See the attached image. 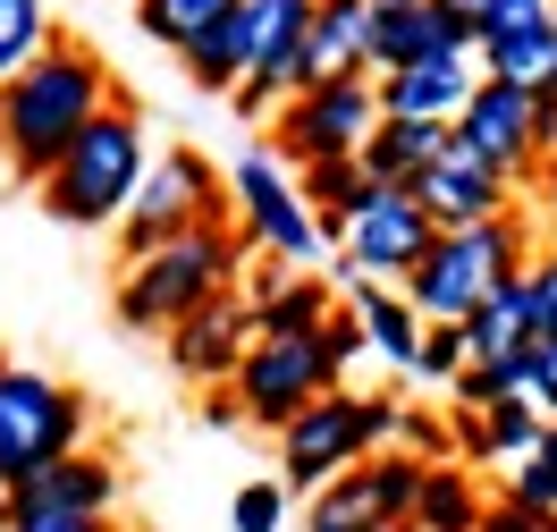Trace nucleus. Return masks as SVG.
Returning a JSON list of instances; mask_svg holds the SVG:
<instances>
[{"mask_svg":"<svg viewBox=\"0 0 557 532\" xmlns=\"http://www.w3.org/2000/svg\"><path fill=\"white\" fill-rule=\"evenodd\" d=\"M110 102H119V94H110L102 51H94V42L51 35L26 69L0 85V161L26 177V186H42L51 161L85 136V119H102Z\"/></svg>","mask_w":557,"mask_h":532,"instance_id":"f257e3e1","label":"nucleus"},{"mask_svg":"<svg viewBox=\"0 0 557 532\" xmlns=\"http://www.w3.org/2000/svg\"><path fill=\"white\" fill-rule=\"evenodd\" d=\"M245 228L237 220H220V228H186V237H170V246H152L144 262H119V321L127 330H170V321H186L195 305H211L220 287L245 280Z\"/></svg>","mask_w":557,"mask_h":532,"instance_id":"f03ea898","label":"nucleus"},{"mask_svg":"<svg viewBox=\"0 0 557 532\" xmlns=\"http://www.w3.org/2000/svg\"><path fill=\"white\" fill-rule=\"evenodd\" d=\"M144 170H152V144H144V119L127 102H110L102 119H85V136L51 161L42 177V212L60 228H119V212L136 203Z\"/></svg>","mask_w":557,"mask_h":532,"instance_id":"7ed1b4c3","label":"nucleus"},{"mask_svg":"<svg viewBox=\"0 0 557 532\" xmlns=\"http://www.w3.org/2000/svg\"><path fill=\"white\" fill-rule=\"evenodd\" d=\"M523 262H532V220L507 203V212L473 220V228H440V237L422 246V262L397 280V296H406L422 321H465L490 287L507 280V271H523Z\"/></svg>","mask_w":557,"mask_h":532,"instance_id":"20e7f679","label":"nucleus"},{"mask_svg":"<svg viewBox=\"0 0 557 532\" xmlns=\"http://www.w3.org/2000/svg\"><path fill=\"white\" fill-rule=\"evenodd\" d=\"M397 415H406V397L381 389H321L296 423L278 431V491L287 498H313L321 482H338V473H355L363 457H381V448H397Z\"/></svg>","mask_w":557,"mask_h":532,"instance_id":"39448f33","label":"nucleus"},{"mask_svg":"<svg viewBox=\"0 0 557 532\" xmlns=\"http://www.w3.org/2000/svg\"><path fill=\"white\" fill-rule=\"evenodd\" d=\"M85 440H94V397L76 381H51L42 363H9L0 355V482L17 491L26 473L60 465Z\"/></svg>","mask_w":557,"mask_h":532,"instance_id":"423d86ee","label":"nucleus"},{"mask_svg":"<svg viewBox=\"0 0 557 532\" xmlns=\"http://www.w3.org/2000/svg\"><path fill=\"white\" fill-rule=\"evenodd\" d=\"M220 220H237L228 212V170L203 161L195 144H170V152H152V170H144L136 203L119 212L110 246H119V262H144L152 246H170L186 228H220Z\"/></svg>","mask_w":557,"mask_h":532,"instance_id":"0eeeda50","label":"nucleus"},{"mask_svg":"<svg viewBox=\"0 0 557 532\" xmlns=\"http://www.w3.org/2000/svg\"><path fill=\"white\" fill-rule=\"evenodd\" d=\"M228 212H237L245 246L271 253L278 271H321V262H330V220L305 212L296 170L278 161L271 144H245L237 161H228Z\"/></svg>","mask_w":557,"mask_h":532,"instance_id":"6e6552de","label":"nucleus"},{"mask_svg":"<svg viewBox=\"0 0 557 532\" xmlns=\"http://www.w3.org/2000/svg\"><path fill=\"white\" fill-rule=\"evenodd\" d=\"M305 17H313V0H228V17H220L211 35L186 42L177 69H186V85H203V94H237L245 76L287 69ZM278 94H287V76H278Z\"/></svg>","mask_w":557,"mask_h":532,"instance_id":"1a4fd4ad","label":"nucleus"},{"mask_svg":"<svg viewBox=\"0 0 557 532\" xmlns=\"http://www.w3.org/2000/svg\"><path fill=\"white\" fill-rule=\"evenodd\" d=\"M381 127V76L355 69V76H321L305 94H287L271 110V152L287 170H313V161H355L363 136Z\"/></svg>","mask_w":557,"mask_h":532,"instance_id":"9d476101","label":"nucleus"},{"mask_svg":"<svg viewBox=\"0 0 557 532\" xmlns=\"http://www.w3.org/2000/svg\"><path fill=\"white\" fill-rule=\"evenodd\" d=\"M431 237H440V228H431V212H422L414 195L372 177V195H363V203L330 228V253H338V280H330V287H338V296H347L355 280L397 287V280L422 262V246H431Z\"/></svg>","mask_w":557,"mask_h":532,"instance_id":"9b49d317","label":"nucleus"},{"mask_svg":"<svg viewBox=\"0 0 557 532\" xmlns=\"http://www.w3.org/2000/svg\"><path fill=\"white\" fill-rule=\"evenodd\" d=\"M228 389H237L245 423L287 431V423H296V415H305L321 389H338V363L321 355V338H253Z\"/></svg>","mask_w":557,"mask_h":532,"instance_id":"f8f14e48","label":"nucleus"},{"mask_svg":"<svg viewBox=\"0 0 557 532\" xmlns=\"http://www.w3.org/2000/svg\"><path fill=\"white\" fill-rule=\"evenodd\" d=\"M532 102L541 94H523V85H498V76H482L473 85V102L456 110L448 136L482 161L490 177H507V186H523V177L541 170V152H532Z\"/></svg>","mask_w":557,"mask_h":532,"instance_id":"ddd939ff","label":"nucleus"},{"mask_svg":"<svg viewBox=\"0 0 557 532\" xmlns=\"http://www.w3.org/2000/svg\"><path fill=\"white\" fill-rule=\"evenodd\" d=\"M161 338H170L177 381H195V389H220V381H237L245 347H253V305H245V287H220L211 305H195L186 321H170Z\"/></svg>","mask_w":557,"mask_h":532,"instance_id":"4468645a","label":"nucleus"},{"mask_svg":"<svg viewBox=\"0 0 557 532\" xmlns=\"http://www.w3.org/2000/svg\"><path fill=\"white\" fill-rule=\"evenodd\" d=\"M448 51H473V35L448 9H431V0H372V17H363V69L372 76L414 69V60H448Z\"/></svg>","mask_w":557,"mask_h":532,"instance_id":"2eb2a0df","label":"nucleus"},{"mask_svg":"<svg viewBox=\"0 0 557 532\" xmlns=\"http://www.w3.org/2000/svg\"><path fill=\"white\" fill-rule=\"evenodd\" d=\"M17 516H119V465L102 448H69L60 465H42L26 473L17 491H9Z\"/></svg>","mask_w":557,"mask_h":532,"instance_id":"dca6fc26","label":"nucleus"},{"mask_svg":"<svg viewBox=\"0 0 557 532\" xmlns=\"http://www.w3.org/2000/svg\"><path fill=\"white\" fill-rule=\"evenodd\" d=\"M406 195L431 212V228H473V220H490V212H507V203H516V186H507V177H490L456 136H448V152H440Z\"/></svg>","mask_w":557,"mask_h":532,"instance_id":"f3484780","label":"nucleus"},{"mask_svg":"<svg viewBox=\"0 0 557 532\" xmlns=\"http://www.w3.org/2000/svg\"><path fill=\"white\" fill-rule=\"evenodd\" d=\"M473 51H448V60H414V69L381 76V119H414V127H456V110L473 102Z\"/></svg>","mask_w":557,"mask_h":532,"instance_id":"a211bd4d","label":"nucleus"},{"mask_svg":"<svg viewBox=\"0 0 557 532\" xmlns=\"http://www.w3.org/2000/svg\"><path fill=\"white\" fill-rule=\"evenodd\" d=\"M363 17H372V0H313V17H305V35L287 51V94H305L321 76H355L363 69Z\"/></svg>","mask_w":557,"mask_h":532,"instance_id":"6ab92c4d","label":"nucleus"},{"mask_svg":"<svg viewBox=\"0 0 557 532\" xmlns=\"http://www.w3.org/2000/svg\"><path fill=\"white\" fill-rule=\"evenodd\" d=\"M245 305H253V338H321V321L338 313V287L321 280V271H278V262H262L253 287H245Z\"/></svg>","mask_w":557,"mask_h":532,"instance_id":"aec40b11","label":"nucleus"},{"mask_svg":"<svg viewBox=\"0 0 557 532\" xmlns=\"http://www.w3.org/2000/svg\"><path fill=\"white\" fill-rule=\"evenodd\" d=\"M456 330H465V363H507V355H523L532 347V287H523V271H507Z\"/></svg>","mask_w":557,"mask_h":532,"instance_id":"412c9836","label":"nucleus"},{"mask_svg":"<svg viewBox=\"0 0 557 532\" xmlns=\"http://www.w3.org/2000/svg\"><path fill=\"white\" fill-rule=\"evenodd\" d=\"M347 313L355 330H363V355H381L388 372H414V347H422V313L397 296V287H372V280H355L347 287Z\"/></svg>","mask_w":557,"mask_h":532,"instance_id":"4be33fe9","label":"nucleus"},{"mask_svg":"<svg viewBox=\"0 0 557 532\" xmlns=\"http://www.w3.org/2000/svg\"><path fill=\"white\" fill-rule=\"evenodd\" d=\"M490 507V482L473 473V465H422V491L414 507H406V532H473Z\"/></svg>","mask_w":557,"mask_h":532,"instance_id":"5701e85b","label":"nucleus"},{"mask_svg":"<svg viewBox=\"0 0 557 532\" xmlns=\"http://www.w3.org/2000/svg\"><path fill=\"white\" fill-rule=\"evenodd\" d=\"M448 152V127H414V119H381L372 136H363V177H381V186H414L431 161Z\"/></svg>","mask_w":557,"mask_h":532,"instance_id":"b1692460","label":"nucleus"},{"mask_svg":"<svg viewBox=\"0 0 557 532\" xmlns=\"http://www.w3.org/2000/svg\"><path fill=\"white\" fill-rule=\"evenodd\" d=\"M473 69L498 76V85H523V94H557V17L498 42H473Z\"/></svg>","mask_w":557,"mask_h":532,"instance_id":"393cba45","label":"nucleus"},{"mask_svg":"<svg viewBox=\"0 0 557 532\" xmlns=\"http://www.w3.org/2000/svg\"><path fill=\"white\" fill-rule=\"evenodd\" d=\"M296 195H305V212H313V220L338 228V220L372 195V177H363V161H313V170H296Z\"/></svg>","mask_w":557,"mask_h":532,"instance_id":"a878e982","label":"nucleus"},{"mask_svg":"<svg viewBox=\"0 0 557 532\" xmlns=\"http://www.w3.org/2000/svg\"><path fill=\"white\" fill-rule=\"evenodd\" d=\"M305 532H381L372 491H363V465H355V473H338V482H321V491L305 498Z\"/></svg>","mask_w":557,"mask_h":532,"instance_id":"bb28decb","label":"nucleus"},{"mask_svg":"<svg viewBox=\"0 0 557 532\" xmlns=\"http://www.w3.org/2000/svg\"><path fill=\"white\" fill-rule=\"evenodd\" d=\"M228 17V0H136V26L152 42H170V51H186L195 35H211Z\"/></svg>","mask_w":557,"mask_h":532,"instance_id":"cd10ccee","label":"nucleus"},{"mask_svg":"<svg viewBox=\"0 0 557 532\" xmlns=\"http://www.w3.org/2000/svg\"><path fill=\"white\" fill-rule=\"evenodd\" d=\"M541 423H549V415H541L532 397L490 406V415H482V448H490V465H523L532 448H541Z\"/></svg>","mask_w":557,"mask_h":532,"instance_id":"c85d7f7f","label":"nucleus"},{"mask_svg":"<svg viewBox=\"0 0 557 532\" xmlns=\"http://www.w3.org/2000/svg\"><path fill=\"white\" fill-rule=\"evenodd\" d=\"M363 491H372V516L381 524H406V507L422 491V465L406 448H381V457H363Z\"/></svg>","mask_w":557,"mask_h":532,"instance_id":"c756f323","label":"nucleus"},{"mask_svg":"<svg viewBox=\"0 0 557 532\" xmlns=\"http://www.w3.org/2000/svg\"><path fill=\"white\" fill-rule=\"evenodd\" d=\"M42 42H51V9L42 0H0V85L26 69Z\"/></svg>","mask_w":557,"mask_h":532,"instance_id":"7c9ffc66","label":"nucleus"},{"mask_svg":"<svg viewBox=\"0 0 557 532\" xmlns=\"http://www.w3.org/2000/svg\"><path fill=\"white\" fill-rule=\"evenodd\" d=\"M507 498H523V507H541V516H557V415L541 423V448L523 465H507V482H498Z\"/></svg>","mask_w":557,"mask_h":532,"instance_id":"2f4dec72","label":"nucleus"},{"mask_svg":"<svg viewBox=\"0 0 557 532\" xmlns=\"http://www.w3.org/2000/svg\"><path fill=\"white\" fill-rule=\"evenodd\" d=\"M456 372H465V330H456V321H422V347H414V372H406V381L448 389Z\"/></svg>","mask_w":557,"mask_h":532,"instance_id":"473e14b6","label":"nucleus"},{"mask_svg":"<svg viewBox=\"0 0 557 532\" xmlns=\"http://www.w3.org/2000/svg\"><path fill=\"white\" fill-rule=\"evenodd\" d=\"M287 507H296V498L278 491V473H271V482H245V491L228 498V524L237 532H287Z\"/></svg>","mask_w":557,"mask_h":532,"instance_id":"72a5a7b5","label":"nucleus"},{"mask_svg":"<svg viewBox=\"0 0 557 532\" xmlns=\"http://www.w3.org/2000/svg\"><path fill=\"white\" fill-rule=\"evenodd\" d=\"M397 448L414 465H448V415H440V406H406V415H397Z\"/></svg>","mask_w":557,"mask_h":532,"instance_id":"f704fd0d","label":"nucleus"},{"mask_svg":"<svg viewBox=\"0 0 557 532\" xmlns=\"http://www.w3.org/2000/svg\"><path fill=\"white\" fill-rule=\"evenodd\" d=\"M523 287H532V338H557V246L523 262Z\"/></svg>","mask_w":557,"mask_h":532,"instance_id":"c9c22d12","label":"nucleus"},{"mask_svg":"<svg viewBox=\"0 0 557 532\" xmlns=\"http://www.w3.org/2000/svg\"><path fill=\"white\" fill-rule=\"evenodd\" d=\"M549 17H557V0H490V17H482V35H473V42L523 35V26H549Z\"/></svg>","mask_w":557,"mask_h":532,"instance_id":"e433bc0d","label":"nucleus"},{"mask_svg":"<svg viewBox=\"0 0 557 532\" xmlns=\"http://www.w3.org/2000/svg\"><path fill=\"white\" fill-rule=\"evenodd\" d=\"M473 532H557V516H541V507H523V498H507V491H490V507H482Z\"/></svg>","mask_w":557,"mask_h":532,"instance_id":"4c0bfd02","label":"nucleus"},{"mask_svg":"<svg viewBox=\"0 0 557 532\" xmlns=\"http://www.w3.org/2000/svg\"><path fill=\"white\" fill-rule=\"evenodd\" d=\"M321 355L338 363V381L355 372V355H363V330H355V313H347V296H338V313L321 321Z\"/></svg>","mask_w":557,"mask_h":532,"instance_id":"58836bf2","label":"nucleus"},{"mask_svg":"<svg viewBox=\"0 0 557 532\" xmlns=\"http://www.w3.org/2000/svg\"><path fill=\"white\" fill-rule=\"evenodd\" d=\"M532 406L557 415V338H532Z\"/></svg>","mask_w":557,"mask_h":532,"instance_id":"ea45409f","label":"nucleus"},{"mask_svg":"<svg viewBox=\"0 0 557 532\" xmlns=\"http://www.w3.org/2000/svg\"><path fill=\"white\" fill-rule=\"evenodd\" d=\"M9 532H127L119 516H17Z\"/></svg>","mask_w":557,"mask_h":532,"instance_id":"a19ab883","label":"nucleus"},{"mask_svg":"<svg viewBox=\"0 0 557 532\" xmlns=\"http://www.w3.org/2000/svg\"><path fill=\"white\" fill-rule=\"evenodd\" d=\"M203 423H211V431H237V423H245V406H237V389H228V381H220V389H203Z\"/></svg>","mask_w":557,"mask_h":532,"instance_id":"79ce46f5","label":"nucleus"},{"mask_svg":"<svg viewBox=\"0 0 557 532\" xmlns=\"http://www.w3.org/2000/svg\"><path fill=\"white\" fill-rule=\"evenodd\" d=\"M532 152H541V161L557 152V94H541V102H532Z\"/></svg>","mask_w":557,"mask_h":532,"instance_id":"37998d69","label":"nucleus"},{"mask_svg":"<svg viewBox=\"0 0 557 532\" xmlns=\"http://www.w3.org/2000/svg\"><path fill=\"white\" fill-rule=\"evenodd\" d=\"M523 186H532V195H541V212L557 220V152H549V161H541V170H532V177H523Z\"/></svg>","mask_w":557,"mask_h":532,"instance_id":"c03bdc74","label":"nucleus"},{"mask_svg":"<svg viewBox=\"0 0 557 532\" xmlns=\"http://www.w3.org/2000/svg\"><path fill=\"white\" fill-rule=\"evenodd\" d=\"M431 9H448L465 35H482V17H490V0H431Z\"/></svg>","mask_w":557,"mask_h":532,"instance_id":"a18cd8bd","label":"nucleus"},{"mask_svg":"<svg viewBox=\"0 0 557 532\" xmlns=\"http://www.w3.org/2000/svg\"><path fill=\"white\" fill-rule=\"evenodd\" d=\"M9 524H17V507H9V482H0V532H9Z\"/></svg>","mask_w":557,"mask_h":532,"instance_id":"49530a36","label":"nucleus"},{"mask_svg":"<svg viewBox=\"0 0 557 532\" xmlns=\"http://www.w3.org/2000/svg\"><path fill=\"white\" fill-rule=\"evenodd\" d=\"M381 532H406V524H381Z\"/></svg>","mask_w":557,"mask_h":532,"instance_id":"de8ad7c7","label":"nucleus"}]
</instances>
